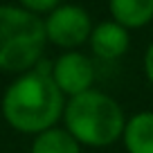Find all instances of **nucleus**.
Instances as JSON below:
<instances>
[{
	"label": "nucleus",
	"instance_id": "1",
	"mask_svg": "<svg viewBox=\"0 0 153 153\" xmlns=\"http://www.w3.org/2000/svg\"><path fill=\"white\" fill-rule=\"evenodd\" d=\"M68 97L52 79V63L41 59L32 70L16 74L5 88L0 110L14 131L38 135L63 120Z\"/></svg>",
	"mask_w": 153,
	"mask_h": 153
},
{
	"label": "nucleus",
	"instance_id": "2",
	"mask_svg": "<svg viewBox=\"0 0 153 153\" xmlns=\"http://www.w3.org/2000/svg\"><path fill=\"white\" fill-rule=\"evenodd\" d=\"M126 120L120 101L97 88L68 97L63 110V126L83 146L92 149H104L122 140Z\"/></svg>",
	"mask_w": 153,
	"mask_h": 153
},
{
	"label": "nucleus",
	"instance_id": "3",
	"mask_svg": "<svg viewBox=\"0 0 153 153\" xmlns=\"http://www.w3.org/2000/svg\"><path fill=\"white\" fill-rule=\"evenodd\" d=\"M48 36L43 16L23 5H0V72L20 74L43 59Z\"/></svg>",
	"mask_w": 153,
	"mask_h": 153
},
{
	"label": "nucleus",
	"instance_id": "4",
	"mask_svg": "<svg viewBox=\"0 0 153 153\" xmlns=\"http://www.w3.org/2000/svg\"><path fill=\"white\" fill-rule=\"evenodd\" d=\"M43 23L48 43L59 50H81L95 27L88 9L74 2H61L43 16Z\"/></svg>",
	"mask_w": 153,
	"mask_h": 153
},
{
	"label": "nucleus",
	"instance_id": "5",
	"mask_svg": "<svg viewBox=\"0 0 153 153\" xmlns=\"http://www.w3.org/2000/svg\"><path fill=\"white\" fill-rule=\"evenodd\" d=\"M52 79L65 97L86 92L95 88V61L81 50H61V54L52 61Z\"/></svg>",
	"mask_w": 153,
	"mask_h": 153
},
{
	"label": "nucleus",
	"instance_id": "6",
	"mask_svg": "<svg viewBox=\"0 0 153 153\" xmlns=\"http://www.w3.org/2000/svg\"><path fill=\"white\" fill-rule=\"evenodd\" d=\"M88 48L90 54L99 61H120L131 48V29L117 23L115 18L99 20L92 27Z\"/></svg>",
	"mask_w": 153,
	"mask_h": 153
},
{
	"label": "nucleus",
	"instance_id": "7",
	"mask_svg": "<svg viewBox=\"0 0 153 153\" xmlns=\"http://www.w3.org/2000/svg\"><path fill=\"white\" fill-rule=\"evenodd\" d=\"M124 149L128 153H153V110H140L126 120Z\"/></svg>",
	"mask_w": 153,
	"mask_h": 153
},
{
	"label": "nucleus",
	"instance_id": "8",
	"mask_svg": "<svg viewBox=\"0 0 153 153\" xmlns=\"http://www.w3.org/2000/svg\"><path fill=\"white\" fill-rule=\"evenodd\" d=\"M108 11L110 18L133 32L153 20V0H108Z\"/></svg>",
	"mask_w": 153,
	"mask_h": 153
},
{
	"label": "nucleus",
	"instance_id": "9",
	"mask_svg": "<svg viewBox=\"0 0 153 153\" xmlns=\"http://www.w3.org/2000/svg\"><path fill=\"white\" fill-rule=\"evenodd\" d=\"M83 144L63 126H52V128L43 131V133L34 135L32 151L29 153H81Z\"/></svg>",
	"mask_w": 153,
	"mask_h": 153
},
{
	"label": "nucleus",
	"instance_id": "10",
	"mask_svg": "<svg viewBox=\"0 0 153 153\" xmlns=\"http://www.w3.org/2000/svg\"><path fill=\"white\" fill-rule=\"evenodd\" d=\"M63 0H18V5H23L25 9L34 11L38 16H45L48 11H52L54 7H59Z\"/></svg>",
	"mask_w": 153,
	"mask_h": 153
},
{
	"label": "nucleus",
	"instance_id": "11",
	"mask_svg": "<svg viewBox=\"0 0 153 153\" xmlns=\"http://www.w3.org/2000/svg\"><path fill=\"white\" fill-rule=\"evenodd\" d=\"M142 68H144V74H146L149 83L153 86V41L146 45L144 50V59H142Z\"/></svg>",
	"mask_w": 153,
	"mask_h": 153
}]
</instances>
